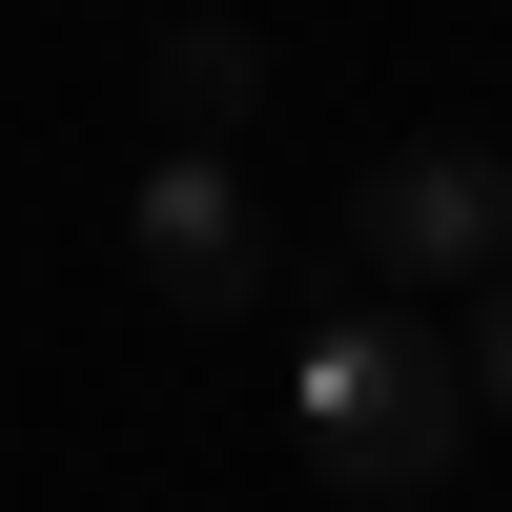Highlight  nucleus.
I'll return each mask as SVG.
<instances>
[{
  "label": "nucleus",
  "instance_id": "39448f33",
  "mask_svg": "<svg viewBox=\"0 0 512 512\" xmlns=\"http://www.w3.org/2000/svg\"><path fill=\"white\" fill-rule=\"evenodd\" d=\"M451 369H472V431H512V267L472 287V328H451Z\"/></svg>",
  "mask_w": 512,
  "mask_h": 512
},
{
  "label": "nucleus",
  "instance_id": "20e7f679",
  "mask_svg": "<svg viewBox=\"0 0 512 512\" xmlns=\"http://www.w3.org/2000/svg\"><path fill=\"white\" fill-rule=\"evenodd\" d=\"M246 103H267V41H246V21H164V123H185V144H226Z\"/></svg>",
  "mask_w": 512,
  "mask_h": 512
},
{
  "label": "nucleus",
  "instance_id": "f257e3e1",
  "mask_svg": "<svg viewBox=\"0 0 512 512\" xmlns=\"http://www.w3.org/2000/svg\"><path fill=\"white\" fill-rule=\"evenodd\" d=\"M287 431H308L328 492H451V451H472V369H451V328L410 308H328L308 349H287Z\"/></svg>",
  "mask_w": 512,
  "mask_h": 512
},
{
  "label": "nucleus",
  "instance_id": "7ed1b4c3",
  "mask_svg": "<svg viewBox=\"0 0 512 512\" xmlns=\"http://www.w3.org/2000/svg\"><path fill=\"white\" fill-rule=\"evenodd\" d=\"M123 267L164 287V308L185 328H226V308H267V205L226 185V144H144V185H123Z\"/></svg>",
  "mask_w": 512,
  "mask_h": 512
},
{
  "label": "nucleus",
  "instance_id": "f03ea898",
  "mask_svg": "<svg viewBox=\"0 0 512 512\" xmlns=\"http://www.w3.org/2000/svg\"><path fill=\"white\" fill-rule=\"evenodd\" d=\"M349 267L390 287H492L512 267V144H390L349 185Z\"/></svg>",
  "mask_w": 512,
  "mask_h": 512
}]
</instances>
